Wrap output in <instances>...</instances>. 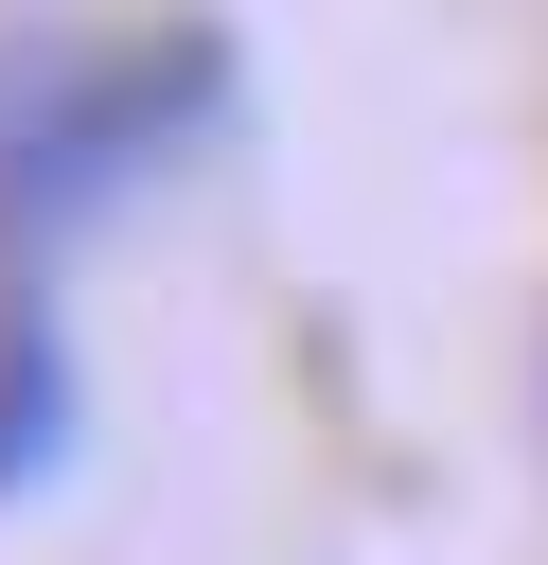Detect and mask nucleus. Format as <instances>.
I'll return each instance as SVG.
<instances>
[{"label": "nucleus", "mask_w": 548, "mask_h": 565, "mask_svg": "<svg viewBox=\"0 0 548 565\" xmlns=\"http://www.w3.org/2000/svg\"><path fill=\"white\" fill-rule=\"evenodd\" d=\"M71 459V335H53V265H0V494H35Z\"/></svg>", "instance_id": "nucleus-2"}, {"label": "nucleus", "mask_w": 548, "mask_h": 565, "mask_svg": "<svg viewBox=\"0 0 548 565\" xmlns=\"http://www.w3.org/2000/svg\"><path fill=\"white\" fill-rule=\"evenodd\" d=\"M230 106V35H0V265H71L106 194H141L194 124Z\"/></svg>", "instance_id": "nucleus-1"}]
</instances>
